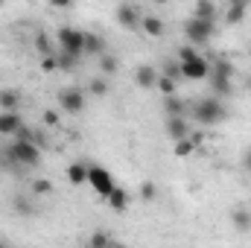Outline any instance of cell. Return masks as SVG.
<instances>
[{"mask_svg": "<svg viewBox=\"0 0 251 248\" xmlns=\"http://www.w3.org/2000/svg\"><path fill=\"white\" fill-rule=\"evenodd\" d=\"M193 152H196V143H193V140H178V143H173V155H176V158H187V155H193Z\"/></svg>", "mask_w": 251, "mask_h": 248, "instance_id": "obj_23", "label": "cell"}, {"mask_svg": "<svg viewBox=\"0 0 251 248\" xmlns=\"http://www.w3.org/2000/svg\"><path fill=\"white\" fill-rule=\"evenodd\" d=\"M6 158L12 164H21V167H38L41 161V149L29 140H15L9 149H6Z\"/></svg>", "mask_w": 251, "mask_h": 248, "instance_id": "obj_3", "label": "cell"}, {"mask_svg": "<svg viewBox=\"0 0 251 248\" xmlns=\"http://www.w3.org/2000/svg\"><path fill=\"white\" fill-rule=\"evenodd\" d=\"M85 53L102 56V53H105V41H102L100 35H94V32H85Z\"/></svg>", "mask_w": 251, "mask_h": 248, "instance_id": "obj_19", "label": "cell"}, {"mask_svg": "<svg viewBox=\"0 0 251 248\" xmlns=\"http://www.w3.org/2000/svg\"><path fill=\"white\" fill-rule=\"evenodd\" d=\"M164 97H176V82L173 79H167V76H158V85H155Z\"/></svg>", "mask_w": 251, "mask_h": 248, "instance_id": "obj_26", "label": "cell"}, {"mask_svg": "<svg viewBox=\"0 0 251 248\" xmlns=\"http://www.w3.org/2000/svg\"><path fill=\"white\" fill-rule=\"evenodd\" d=\"M193 117H196L199 125H216L228 117V111H225V105H222L219 99L207 97V99H199V102L193 105Z\"/></svg>", "mask_w": 251, "mask_h": 248, "instance_id": "obj_1", "label": "cell"}, {"mask_svg": "<svg viewBox=\"0 0 251 248\" xmlns=\"http://www.w3.org/2000/svg\"><path fill=\"white\" fill-rule=\"evenodd\" d=\"M117 24H120V26H126V29L140 26V12H137V6H131V3L117 6Z\"/></svg>", "mask_w": 251, "mask_h": 248, "instance_id": "obj_9", "label": "cell"}, {"mask_svg": "<svg viewBox=\"0 0 251 248\" xmlns=\"http://www.w3.org/2000/svg\"><path fill=\"white\" fill-rule=\"evenodd\" d=\"M210 82H213V91L219 94V97H231L234 94V79H228V76H210Z\"/></svg>", "mask_w": 251, "mask_h": 248, "instance_id": "obj_20", "label": "cell"}, {"mask_svg": "<svg viewBox=\"0 0 251 248\" xmlns=\"http://www.w3.org/2000/svg\"><path fill=\"white\" fill-rule=\"evenodd\" d=\"M0 248H6V246H3V243H0Z\"/></svg>", "mask_w": 251, "mask_h": 248, "instance_id": "obj_40", "label": "cell"}, {"mask_svg": "<svg viewBox=\"0 0 251 248\" xmlns=\"http://www.w3.org/2000/svg\"><path fill=\"white\" fill-rule=\"evenodd\" d=\"M88 91H91L94 97H105V94H108V82L97 76V79H91V85H88Z\"/></svg>", "mask_w": 251, "mask_h": 248, "instance_id": "obj_25", "label": "cell"}, {"mask_svg": "<svg viewBox=\"0 0 251 248\" xmlns=\"http://www.w3.org/2000/svg\"><path fill=\"white\" fill-rule=\"evenodd\" d=\"M193 59H199V50H196V47H181V53H178V64L193 62Z\"/></svg>", "mask_w": 251, "mask_h": 248, "instance_id": "obj_32", "label": "cell"}, {"mask_svg": "<svg viewBox=\"0 0 251 248\" xmlns=\"http://www.w3.org/2000/svg\"><path fill=\"white\" fill-rule=\"evenodd\" d=\"M246 12H249V6H246L243 0H234V3L228 6V12H225V24H240V21L246 18Z\"/></svg>", "mask_w": 251, "mask_h": 248, "instance_id": "obj_17", "label": "cell"}, {"mask_svg": "<svg viewBox=\"0 0 251 248\" xmlns=\"http://www.w3.org/2000/svg\"><path fill=\"white\" fill-rule=\"evenodd\" d=\"M100 70H102L105 76H114V73H117V59L108 56V53H102V56H100Z\"/></svg>", "mask_w": 251, "mask_h": 248, "instance_id": "obj_24", "label": "cell"}, {"mask_svg": "<svg viewBox=\"0 0 251 248\" xmlns=\"http://www.w3.org/2000/svg\"><path fill=\"white\" fill-rule=\"evenodd\" d=\"M35 44H38V50H41V53H50V38H47V35H38V38H35Z\"/></svg>", "mask_w": 251, "mask_h": 248, "instance_id": "obj_35", "label": "cell"}, {"mask_svg": "<svg viewBox=\"0 0 251 248\" xmlns=\"http://www.w3.org/2000/svg\"><path fill=\"white\" fill-rule=\"evenodd\" d=\"M111 248H126L123 243H117V240H114V243H111Z\"/></svg>", "mask_w": 251, "mask_h": 248, "instance_id": "obj_39", "label": "cell"}, {"mask_svg": "<svg viewBox=\"0 0 251 248\" xmlns=\"http://www.w3.org/2000/svg\"><path fill=\"white\" fill-rule=\"evenodd\" d=\"M15 210H18L21 216H29V213H32V204H29L26 198H15Z\"/></svg>", "mask_w": 251, "mask_h": 248, "instance_id": "obj_33", "label": "cell"}, {"mask_svg": "<svg viewBox=\"0 0 251 248\" xmlns=\"http://www.w3.org/2000/svg\"><path fill=\"white\" fill-rule=\"evenodd\" d=\"M213 32H216V24H204V21H196V18H190L187 24H184V35H187L190 47L207 44L213 38Z\"/></svg>", "mask_w": 251, "mask_h": 248, "instance_id": "obj_5", "label": "cell"}, {"mask_svg": "<svg viewBox=\"0 0 251 248\" xmlns=\"http://www.w3.org/2000/svg\"><path fill=\"white\" fill-rule=\"evenodd\" d=\"M88 187H91L100 198H108V196L117 190L114 178H111V173L102 170V167H88Z\"/></svg>", "mask_w": 251, "mask_h": 248, "instance_id": "obj_4", "label": "cell"}, {"mask_svg": "<svg viewBox=\"0 0 251 248\" xmlns=\"http://www.w3.org/2000/svg\"><path fill=\"white\" fill-rule=\"evenodd\" d=\"M56 64H59L62 70H73V67L79 64V59H73V56H64V53H56Z\"/></svg>", "mask_w": 251, "mask_h": 248, "instance_id": "obj_29", "label": "cell"}, {"mask_svg": "<svg viewBox=\"0 0 251 248\" xmlns=\"http://www.w3.org/2000/svg\"><path fill=\"white\" fill-rule=\"evenodd\" d=\"M140 29H143L146 35L158 38V35H164V21H161L158 15H143V18H140Z\"/></svg>", "mask_w": 251, "mask_h": 248, "instance_id": "obj_14", "label": "cell"}, {"mask_svg": "<svg viewBox=\"0 0 251 248\" xmlns=\"http://www.w3.org/2000/svg\"><path fill=\"white\" fill-rule=\"evenodd\" d=\"M155 196H158V190H155L152 181H143V184H140V198H143V201H152Z\"/></svg>", "mask_w": 251, "mask_h": 248, "instance_id": "obj_31", "label": "cell"}, {"mask_svg": "<svg viewBox=\"0 0 251 248\" xmlns=\"http://www.w3.org/2000/svg\"><path fill=\"white\" fill-rule=\"evenodd\" d=\"M213 73H216V76H228V79H234V64L228 62V59H219L216 67H213Z\"/></svg>", "mask_w": 251, "mask_h": 248, "instance_id": "obj_27", "label": "cell"}, {"mask_svg": "<svg viewBox=\"0 0 251 248\" xmlns=\"http://www.w3.org/2000/svg\"><path fill=\"white\" fill-rule=\"evenodd\" d=\"M59 105H62L67 114H79V111L85 108V91H79V88H64L62 94H59Z\"/></svg>", "mask_w": 251, "mask_h": 248, "instance_id": "obj_6", "label": "cell"}, {"mask_svg": "<svg viewBox=\"0 0 251 248\" xmlns=\"http://www.w3.org/2000/svg\"><path fill=\"white\" fill-rule=\"evenodd\" d=\"M231 222H234V228L243 231V234L251 231V213L246 207H234V210H231Z\"/></svg>", "mask_w": 251, "mask_h": 248, "instance_id": "obj_16", "label": "cell"}, {"mask_svg": "<svg viewBox=\"0 0 251 248\" xmlns=\"http://www.w3.org/2000/svg\"><path fill=\"white\" fill-rule=\"evenodd\" d=\"M67 181H70L73 187H85L88 184V164H79V161L70 164V167H67Z\"/></svg>", "mask_w": 251, "mask_h": 248, "instance_id": "obj_13", "label": "cell"}, {"mask_svg": "<svg viewBox=\"0 0 251 248\" xmlns=\"http://www.w3.org/2000/svg\"><path fill=\"white\" fill-rule=\"evenodd\" d=\"M164 76H167V79H173V82H178V79H181V64L176 62H170V64H164Z\"/></svg>", "mask_w": 251, "mask_h": 248, "instance_id": "obj_30", "label": "cell"}, {"mask_svg": "<svg viewBox=\"0 0 251 248\" xmlns=\"http://www.w3.org/2000/svg\"><path fill=\"white\" fill-rule=\"evenodd\" d=\"M32 143H35L38 149H47V137H44L41 128H32Z\"/></svg>", "mask_w": 251, "mask_h": 248, "instance_id": "obj_34", "label": "cell"}, {"mask_svg": "<svg viewBox=\"0 0 251 248\" xmlns=\"http://www.w3.org/2000/svg\"><path fill=\"white\" fill-rule=\"evenodd\" d=\"M134 82H137L140 88H146V91H149V88H155V85H158V70H155V67H149V64H140V67L134 70Z\"/></svg>", "mask_w": 251, "mask_h": 248, "instance_id": "obj_12", "label": "cell"}, {"mask_svg": "<svg viewBox=\"0 0 251 248\" xmlns=\"http://www.w3.org/2000/svg\"><path fill=\"white\" fill-rule=\"evenodd\" d=\"M249 53H251V50H249Z\"/></svg>", "mask_w": 251, "mask_h": 248, "instance_id": "obj_41", "label": "cell"}, {"mask_svg": "<svg viewBox=\"0 0 251 248\" xmlns=\"http://www.w3.org/2000/svg\"><path fill=\"white\" fill-rule=\"evenodd\" d=\"M32 193H35V196H50V193H53V184H50L47 178H35V181H32Z\"/></svg>", "mask_w": 251, "mask_h": 248, "instance_id": "obj_28", "label": "cell"}, {"mask_svg": "<svg viewBox=\"0 0 251 248\" xmlns=\"http://www.w3.org/2000/svg\"><path fill=\"white\" fill-rule=\"evenodd\" d=\"M18 102H21V97H18L15 88H3L0 91V108L3 111H18Z\"/></svg>", "mask_w": 251, "mask_h": 248, "instance_id": "obj_18", "label": "cell"}, {"mask_svg": "<svg viewBox=\"0 0 251 248\" xmlns=\"http://www.w3.org/2000/svg\"><path fill=\"white\" fill-rule=\"evenodd\" d=\"M105 201H108V207H111L114 213H126V207H128V193H126V187H117Z\"/></svg>", "mask_w": 251, "mask_h": 248, "instance_id": "obj_15", "label": "cell"}, {"mask_svg": "<svg viewBox=\"0 0 251 248\" xmlns=\"http://www.w3.org/2000/svg\"><path fill=\"white\" fill-rule=\"evenodd\" d=\"M243 170H246V173H251V149L243 155Z\"/></svg>", "mask_w": 251, "mask_h": 248, "instance_id": "obj_38", "label": "cell"}, {"mask_svg": "<svg viewBox=\"0 0 251 248\" xmlns=\"http://www.w3.org/2000/svg\"><path fill=\"white\" fill-rule=\"evenodd\" d=\"M207 76H210V64L201 56L181 64V79H207Z\"/></svg>", "mask_w": 251, "mask_h": 248, "instance_id": "obj_7", "label": "cell"}, {"mask_svg": "<svg viewBox=\"0 0 251 248\" xmlns=\"http://www.w3.org/2000/svg\"><path fill=\"white\" fill-rule=\"evenodd\" d=\"M41 67H44L47 73H53V70H59V64H56V56H47V59H44V64H41Z\"/></svg>", "mask_w": 251, "mask_h": 248, "instance_id": "obj_36", "label": "cell"}, {"mask_svg": "<svg viewBox=\"0 0 251 248\" xmlns=\"http://www.w3.org/2000/svg\"><path fill=\"white\" fill-rule=\"evenodd\" d=\"M111 243H114V237L108 231H94L88 240V248H111Z\"/></svg>", "mask_w": 251, "mask_h": 248, "instance_id": "obj_21", "label": "cell"}, {"mask_svg": "<svg viewBox=\"0 0 251 248\" xmlns=\"http://www.w3.org/2000/svg\"><path fill=\"white\" fill-rule=\"evenodd\" d=\"M164 108H167V117H184V105L178 97H164Z\"/></svg>", "mask_w": 251, "mask_h": 248, "instance_id": "obj_22", "label": "cell"}, {"mask_svg": "<svg viewBox=\"0 0 251 248\" xmlns=\"http://www.w3.org/2000/svg\"><path fill=\"white\" fill-rule=\"evenodd\" d=\"M56 41H59V53H64V56H73V59H82L85 56V32L82 29L62 26L56 32Z\"/></svg>", "mask_w": 251, "mask_h": 248, "instance_id": "obj_2", "label": "cell"}, {"mask_svg": "<svg viewBox=\"0 0 251 248\" xmlns=\"http://www.w3.org/2000/svg\"><path fill=\"white\" fill-rule=\"evenodd\" d=\"M193 18H196V21H204V24H216L219 9H216L210 0H199V3H196V9H193Z\"/></svg>", "mask_w": 251, "mask_h": 248, "instance_id": "obj_11", "label": "cell"}, {"mask_svg": "<svg viewBox=\"0 0 251 248\" xmlns=\"http://www.w3.org/2000/svg\"><path fill=\"white\" fill-rule=\"evenodd\" d=\"M44 125H59V117H56V111L50 108V111H44Z\"/></svg>", "mask_w": 251, "mask_h": 248, "instance_id": "obj_37", "label": "cell"}, {"mask_svg": "<svg viewBox=\"0 0 251 248\" xmlns=\"http://www.w3.org/2000/svg\"><path fill=\"white\" fill-rule=\"evenodd\" d=\"M21 114L18 111H0V134L3 137H15L21 131Z\"/></svg>", "mask_w": 251, "mask_h": 248, "instance_id": "obj_10", "label": "cell"}, {"mask_svg": "<svg viewBox=\"0 0 251 248\" xmlns=\"http://www.w3.org/2000/svg\"><path fill=\"white\" fill-rule=\"evenodd\" d=\"M164 128H167V134H170V140H173V143H178V140H187V137H190V123H187V117H167Z\"/></svg>", "mask_w": 251, "mask_h": 248, "instance_id": "obj_8", "label": "cell"}]
</instances>
